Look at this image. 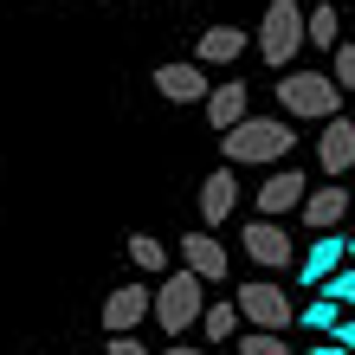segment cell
<instances>
[{
	"instance_id": "22",
	"label": "cell",
	"mask_w": 355,
	"mask_h": 355,
	"mask_svg": "<svg viewBox=\"0 0 355 355\" xmlns=\"http://www.w3.org/2000/svg\"><path fill=\"white\" fill-rule=\"evenodd\" d=\"M239 355H291V343H278V329H252L239 336Z\"/></svg>"
},
{
	"instance_id": "18",
	"label": "cell",
	"mask_w": 355,
	"mask_h": 355,
	"mask_svg": "<svg viewBox=\"0 0 355 355\" xmlns=\"http://www.w3.org/2000/svg\"><path fill=\"white\" fill-rule=\"evenodd\" d=\"M304 39L317 52H336L343 46V19H336V7H317V13H304Z\"/></svg>"
},
{
	"instance_id": "15",
	"label": "cell",
	"mask_w": 355,
	"mask_h": 355,
	"mask_svg": "<svg viewBox=\"0 0 355 355\" xmlns=\"http://www.w3.org/2000/svg\"><path fill=\"white\" fill-rule=\"evenodd\" d=\"M194 52H200V65H233V58L245 52V33L239 26H207Z\"/></svg>"
},
{
	"instance_id": "21",
	"label": "cell",
	"mask_w": 355,
	"mask_h": 355,
	"mask_svg": "<svg viewBox=\"0 0 355 355\" xmlns=\"http://www.w3.org/2000/svg\"><path fill=\"white\" fill-rule=\"evenodd\" d=\"M323 291H329V297H336L343 310H355V265L343 259V265H336V271H329V278H323Z\"/></svg>"
},
{
	"instance_id": "16",
	"label": "cell",
	"mask_w": 355,
	"mask_h": 355,
	"mask_svg": "<svg viewBox=\"0 0 355 355\" xmlns=\"http://www.w3.org/2000/svg\"><path fill=\"white\" fill-rule=\"evenodd\" d=\"M239 116H245V85H233V78H226V85L207 91V123H214V130H233Z\"/></svg>"
},
{
	"instance_id": "24",
	"label": "cell",
	"mask_w": 355,
	"mask_h": 355,
	"mask_svg": "<svg viewBox=\"0 0 355 355\" xmlns=\"http://www.w3.org/2000/svg\"><path fill=\"white\" fill-rule=\"evenodd\" d=\"M103 355H149V349H142V343L130 336V329H110V343H103Z\"/></svg>"
},
{
	"instance_id": "12",
	"label": "cell",
	"mask_w": 355,
	"mask_h": 355,
	"mask_svg": "<svg viewBox=\"0 0 355 355\" xmlns=\"http://www.w3.org/2000/svg\"><path fill=\"white\" fill-rule=\"evenodd\" d=\"M155 91L168 97V103H207V71L200 65H155Z\"/></svg>"
},
{
	"instance_id": "10",
	"label": "cell",
	"mask_w": 355,
	"mask_h": 355,
	"mask_svg": "<svg viewBox=\"0 0 355 355\" xmlns=\"http://www.w3.org/2000/svg\"><path fill=\"white\" fill-rule=\"evenodd\" d=\"M304 194H310V181L297 168H278V175L259 187V214L265 220H284V214H297V207H304Z\"/></svg>"
},
{
	"instance_id": "28",
	"label": "cell",
	"mask_w": 355,
	"mask_h": 355,
	"mask_svg": "<svg viewBox=\"0 0 355 355\" xmlns=\"http://www.w3.org/2000/svg\"><path fill=\"white\" fill-rule=\"evenodd\" d=\"M349 252H355V233H349Z\"/></svg>"
},
{
	"instance_id": "9",
	"label": "cell",
	"mask_w": 355,
	"mask_h": 355,
	"mask_svg": "<svg viewBox=\"0 0 355 355\" xmlns=\"http://www.w3.org/2000/svg\"><path fill=\"white\" fill-rule=\"evenodd\" d=\"M149 310H155V284H123V291H110V297H103V336H110V329H136Z\"/></svg>"
},
{
	"instance_id": "4",
	"label": "cell",
	"mask_w": 355,
	"mask_h": 355,
	"mask_svg": "<svg viewBox=\"0 0 355 355\" xmlns=\"http://www.w3.org/2000/svg\"><path fill=\"white\" fill-rule=\"evenodd\" d=\"M297 46H310L304 39V7L297 0H271L265 19H259V58L271 71H284L291 58H297Z\"/></svg>"
},
{
	"instance_id": "25",
	"label": "cell",
	"mask_w": 355,
	"mask_h": 355,
	"mask_svg": "<svg viewBox=\"0 0 355 355\" xmlns=\"http://www.w3.org/2000/svg\"><path fill=\"white\" fill-rule=\"evenodd\" d=\"M329 336H336V343H349V349H355V310H349V317H343L336 329H329Z\"/></svg>"
},
{
	"instance_id": "11",
	"label": "cell",
	"mask_w": 355,
	"mask_h": 355,
	"mask_svg": "<svg viewBox=\"0 0 355 355\" xmlns=\"http://www.w3.org/2000/svg\"><path fill=\"white\" fill-rule=\"evenodd\" d=\"M181 265H187V271H200L207 284H226V245L214 239V226H200V233H187V239H181Z\"/></svg>"
},
{
	"instance_id": "19",
	"label": "cell",
	"mask_w": 355,
	"mask_h": 355,
	"mask_svg": "<svg viewBox=\"0 0 355 355\" xmlns=\"http://www.w3.org/2000/svg\"><path fill=\"white\" fill-rule=\"evenodd\" d=\"M343 317H349V310H343L336 297H329V291H323L317 304H304V310H297V323H304V329H336Z\"/></svg>"
},
{
	"instance_id": "3",
	"label": "cell",
	"mask_w": 355,
	"mask_h": 355,
	"mask_svg": "<svg viewBox=\"0 0 355 355\" xmlns=\"http://www.w3.org/2000/svg\"><path fill=\"white\" fill-rule=\"evenodd\" d=\"M278 103H284V116H336L343 110V85L329 71H284L278 78Z\"/></svg>"
},
{
	"instance_id": "7",
	"label": "cell",
	"mask_w": 355,
	"mask_h": 355,
	"mask_svg": "<svg viewBox=\"0 0 355 355\" xmlns=\"http://www.w3.org/2000/svg\"><path fill=\"white\" fill-rule=\"evenodd\" d=\"M233 207H239V175H233V162H226V168H214L200 181V226L220 233V226L233 220Z\"/></svg>"
},
{
	"instance_id": "29",
	"label": "cell",
	"mask_w": 355,
	"mask_h": 355,
	"mask_svg": "<svg viewBox=\"0 0 355 355\" xmlns=\"http://www.w3.org/2000/svg\"><path fill=\"white\" fill-rule=\"evenodd\" d=\"M349 265H355V259H349Z\"/></svg>"
},
{
	"instance_id": "23",
	"label": "cell",
	"mask_w": 355,
	"mask_h": 355,
	"mask_svg": "<svg viewBox=\"0 0 355 355\" xmlns=\"http://www.w3.org/2000/svg\"><path fill=\"white\" fill-rule=\"evenodd\" d=\"M329 71H336L343 91H355V46H336V52H329Z\"/></svg>"
},
{
	"instance_id": "2",
	"label": "cell",
	"mask_w": 355,
	"mask_h": 355,
	"mask_svg": "<svg viewBox=\"0 0 355 355\" xmlns=\"http://www.w3.org/2000/svg\"><path fill=\"white\" fill-rule=\"evenodd\" d=\"M200 310H207V278L200 271H175V278H162L155 284V310L149 317L168 329V336H187V329H200Z\"/></svg>"
},
{
	"instance_id": "1",
	"label": "cell",
	"mask_w": 355,
	"mask_h": 355,
	"mask_svg": "<svg viewBox=\"0 0 355 355\" xmlns=\"http://www.w3.org/2000/svg\"><path fill=\"white\" fill-rule=\"evenodd\" d=\"M291 142H297V136H291L284 116H252V110H245L233 130H220V149H226L233 168H239V162H284Z\"/></svg>"
},
{
	"instance_id": "27",
	"label": "cell",
	"mask_w": 355,
	"mask_h": 355,
	"mask_svg": "<svg viewBox=\"0 0 355 355\" xmlns=\"http://www.w3.org/2000/svg\"><path fill=\"white\" fill-rule=\"evenodd\" d=\"M162 355H207V349H200V343H168Z\"/></svg>"
},
{
	"instance_id": "8",
	"label": "cell",
	"mask_w": 355,
	"mask_h": 355,
	"mask_svg": "<svg viewBox=\"0 0 355 355\" xmlns=\"http://www.w3.org/2000/svg\"><path fill=\"white\" fill-rule=\"evenodd\" d=\"M317 162H323V175H349V168H355V123H349L343 110H336V116H323Z\"/></svg>"
},
{
	"instance_id": "6",
	"label": "cell",
	"mask_w": 355,
	"mask_h": 355,
	"mask_svg": "<svg viewBox=\"0 0 355 355\" xmlns=\"http://www.w3.org/2000/svg\"><path fill=\"white\" fill-rule=\"evenodd\" d=\"M239 239H245V259H252V265H265V271H271V265L284 271L291 259H297V239H291V233H284L278 220H265V214H259L252 226H245Z\"/></svg>"
},
{
	"instance_id": "5",
	"label": "cell",
	"mask_w": 355,
	"mask_h": 355,
	"mask_svg": "<svg viewBox=\"0 0 355 355\" xmlns=\"http://www.w3.org/2000/svg\"><path fill=\"white\" fill-rule=\"evenodd\" d=\"M239 317L252 323V329H278V336H284V329L297 323V310H291V297H284L271 278H259V284L239 291Z\"/></svg>"
},
{
	"instance_id": "14",
	"label": "cell",
	"mask_w": 355,
	"mask_h": 355,
	"mask_svg": "<svg viewBox=\"0 0 355 355\" xmlns=\"http://www.w3.org/2000/svg\"><path fill=\"white\" fill-rule=\"evenodd\" d=\"M343 259H349V239H329V233H323V239H310V252H304V265H297V278H304V284H323Z\"/></svg>"
},
{
	"instance_id": "13",
	"label": "cell",
	"mask_w": 355,
	"mask_h": 355,
	"mask_svg": "<svg viewBox=\"0 0 355 355\" xmlns=\"http://www.w3.org/2000/svg\"><path fill=\"white\" fill-rule=\"evenodd\" d=\"M304 220L317 226V233H336V226L349 220V194L343 187H310L304 194Z\"/></svg>"
},
{
	"instance_id": "17",
	"label": "cell",
	"mask_w": 355,
	"mask_h": 355,
	"mask_svg": "<svg viewBox=\"0 0 355 355\" xmlns=\"http://www.w3.org/2000/svg\"><path fill=\"white\" fill-rule=\"evenodd\" d=\"M239 323H245V317H239V297H233V304L220 297V304H207V310H200V336H207V343H233V336H239Z\"/></svg>"
},
{
	"instance_id": "26",
	"label": "cell",
	"mask_w": 355,
	"mask_h": 355,
	"mask_svg": "<svg viewBox=\"0 0 355 355\" xmlns=\"http://www.w3.org/2000/svg\"><path fill=\"white\" fill-rule=\"evenodd\" d=\"M317 355H355L349 343H336V336H329V343H317Z\"/></svg>"
},
{
	"instance_id": "20",
	"label": "cell",
	"mask_w": 355,
	"mask_h": 355,
	"mask_svg": "<svg viewBox=\"0 0 355 355\" xmlns=\"http://www.w3.org/2000/svg\"><path fill=\"white\" fill-rule=\"evenodd\" d=\"M130 265L136 271H162V265H168V245L149 239V233H130Z\"/></svg>"
}]
</instances>
